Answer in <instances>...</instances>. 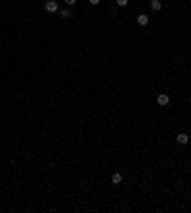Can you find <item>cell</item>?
<instances>
[{"instance_id": "cell-9", "label": "cell", "mask_w": 191, "mask_h": 213, "mask_svg": "<svg viewBox=\"0 0 191 213\" xmlns=\"http://www.w3.org/2000/svg\"><path fill=\"white\" fill-rule=\"evenodd\" d=\"M117 4H118V6H126L128 0H117Z\"/></svg>"}, {"instance_id": "cell-1", "label": "cell", "mask_w": 191, "mask_h": 213, "mask_svg": "<svg viewBox=\"0 0 191 213\" xmlns=\"http://www.w3.org/2000/svg\"><path fill=\"white\" fill-rule=\"evenodd\" d=\"M44 10L46 12H50V13H54V12H58V2L55 0H46V4H44Z\"/></svg>"}, {"instance_id": "cell-3", "label": "cell", "mask_w": 191, "mask_h": 213, "mask_svg": "<svg viewBox=\"0 0 191 213\" xmlns=\"http://www.w3.org/2000/svg\"><path fill=\"white\" fill-rule=\"evenodd\" d=\"M176 141H178L180 145H187V143H189V135H187V133H178V135H176Z\"/></svg>"}, {"instance_id": "cell-4", "label": "cell", "mask_w": 191, "mask_h": 213, "mask_svg": "<svg viewBox=\"0 0 191 213\" xmlns=\"http://www.w3.org/2000/svg\"><path fill=\"white\" fill-rule=\"evenodd\" d=\"M136 21H138V25H142V27H145V25L149 23V17H147L145 13H142V15H138V19H136Z\"/></svg>"}, {"instance_id": "cell-6", "label": "cell", "mask_w": 191, "mask_h": 213, "mask_svg": "<svg viewBox=\"0 0 191 213\" xmlns=\"http://www.w3.org/2000/svg\"><path fill=\"white\" fill-rule=\"evenodd\" d=\"M59 15H61L63 19H69V17H71V10H69V8H63V10H59Z\"/></svg>"}, {"instance_id": "cell-8", "label": "cell", "mask_w": 191, "mask_h": 213, "mask_svg": "<svg viewBox=\"0 0 191 213\" xmlns=\"http://www.w3.org/2000/svg\"><path fill=\"white\" fill-rule=\"evenodd\" d=\"M65 4H67V6H75L76 0H65Z\"/></svg>"}, {"instance_id": "cell-5", "label": "cell", "mask_w": 191, "mask_h": 213, "mask_svg": "<svg viewBox=\"0 0 191 213\" xmlns=\"http://www.w3.org/2000/svg\"><path fill=\"white\" fill-rule=\"evenodd\" d=\"M111 183L115 185V186H117V185H121V183H122V175H121V173H113V177H111Z\"/></svg>"}, {"instance_id": "cell-11", "label": "cell", "mask_w": 191, "mask_h": 213, "mask_svg": "<svg viewBox=\"0 0 191 213\" xmlns=\"http://www.w3.org/2000/svg\"><path fill=\"white\" fill-rule=\"evenodd\" d=\"M151 2H153V0H151Z\"/></svg>"}, {"instance_id": "cell-10", "label": "cell", "mask_w": 191, "mask_h": 213, "mask_svg": "<svg viewBox=\"0 0 191 213\" xmlns=\"http://www.w3.org/2000/svg\"><path fill=\"white\" fill-rule=\"evenodd\" d=\"M88 2H90V4H94V6H96V4H100V0H88Z\"/></svg>"}, {"instance_id": "cell-2", "label": "cell", "mask_w": 191, "mask_h": 213, "mask_svg": "<svg viewBox=\"0 0 191 213\" xmlns=\"http://www.w3.org/2000/svg\"><path fill=\"white\" fill-rule=\"evenodd\" d=\"M157 103L161 107H166L168 103H170V97L166 95V93H159V95H157Z\"/></svg>"}, {"instance_id": "cell-7", "label": "cell", "mask_w": 191, "mask_h": 213, "mask_svg": "<svg viewBox=\"0 0 191 213\" xmlns=\"http://www.w3.org/2000/svg\"><path fill=\"white\" fill-rule=\"evenodd\" d=\"M161 8H163V6H161V2H159V0H153V2H151V10H153V12H159Z\"/></svg>"}]
</instances>
